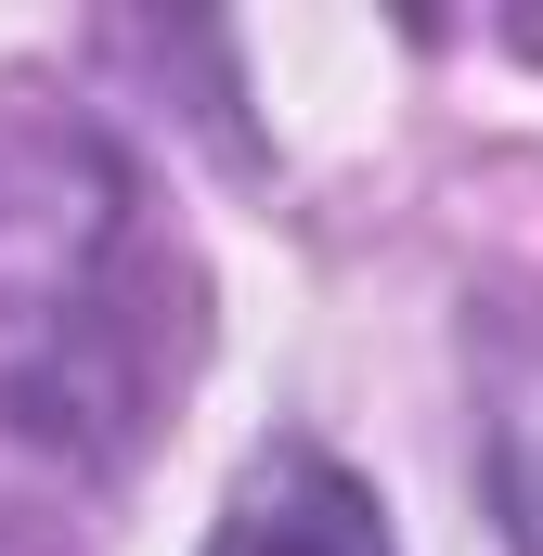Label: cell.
I'll return each mask as SVG.
<instances>
[{"mask_svg":"<svg viewBox=\"0 0 543 556\" xmlns=\"http://www.w3.org/2000/svg\"><path fill=\"white\" fill-rule=\"evenodd\" d=\"M207 556H389V531H376V492H363L350 466H324V453H260Z\"/></svg>","mask_w":543,"mask_h":556,"instance_id":"1","label":"cell"}]
</instances>
